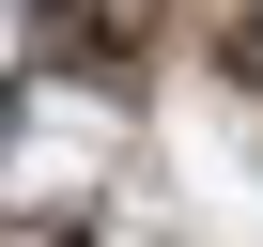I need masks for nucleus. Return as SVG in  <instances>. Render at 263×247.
Listing matches in <instances>:
<instances>
[{"label": "nucleus", "mask_w": 263, "mask_h": 247, "mask_svg": "<svg viewBox=\"0 0 263 247\" xmlns=\"http://www.w3.org/2000/svg\"><path fill=\"white\" fill-rule=\"evenodd\" d=\"M0 170H16V77H0Z\"/></svg>", "instance_id": "nucleus-1"}]
</instances>
